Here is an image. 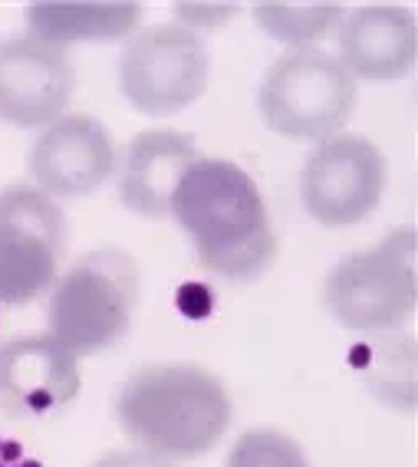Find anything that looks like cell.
Here are the masks:
<instances>
[{"label": "cell", "mask_w": 418, "mask_h": 467, "mask_svg": "<svg viewBox=\"0 0 418 467\" xmlns=\"http://www.w3.org/2000/svg\"><path fill=\"white\" fill-rule=\"evenodd\" d=\"M343 4H329V0H313V4H284V0L254 4V20H257L260 30L270 40L293 47V50L317 47L323 36L333 34L336 24H343Z\"/></svg>", "instance_id": "cell-15"}, {"label": "cell", "mask_w": 418, "mask_h": 467, "mask_svg": "<svg viewBox=\"0 0 418 467\" xmlns=\"http://www.w3.org/2000/svg\"><path fill=\"white\" fill-rule=\"evenodd\" d=\"M135 306L139 270L122 251L102 247L57 280L47 303V326L53 339L79 359L126 339Z\"/></svg>", "instance_id": "cell-3"}, {"label": "cell", "mask_w": 418, "mask_h": 467, "mask_svg": "<svg viewBox=\"0 0 418 467\" xmlns=\"http://www.w3.org/2000/svg\"><path fill=\"white\" fill-rule=\"evenodd\" d=\"M73 96V67L67 53L34 36L0 40V122L17 129H47L63 119Z\"/></svg>", "instance_id": "cell-9"}, {"label": "cell", "mask_w": 418, "mask_h": 467, "mask_svg": "<svg viewBox=\"0 0 418 467\" xmlns=\"http://www.w3.org/2000/svg\"><path fill=\"white\" fill-rule=\"evenodd\" d=\"M418 34L412 10L395 4L356 7L340 26V63L352 79L392 83L415 67Z\"/></svg>", "instance_id": "cell-12"}, {"label": "cell", "mask_w": 418, "mask_h": 467, "mask_svg": "<svg viewBox=\"0 0 418 467\" xmlns=\"http://www.w3.org/2000/svg\"><path fill=\"white\" fill-rule=\"evenodd\" d=\"M175 303H178V309H182V317L204 319V317H211V309H214V293L204 284H184L182 290H178Z\"/></svg>", "instance_id": "cell-18"}, {"label": "cell", "mask_w": 418, "mask_h": 467, "mask_svg": "<svg viewBox=\"0 0 418 467\" xmlns=\"http://www.w3.org/2000/svg\"><path fill=\"white\" fill-rule=\"evenodd\" d=\"M237 10V4H175V14L182 17L184 30L192 26H221V20H227Z\"/></svg>", "instance_id": "cell-17"}, {"label": "cell", "mask_w": 418, "mask_h": 467, "mask_svg": "<svg viewBox=\"0 0 418 467\" xmlns=\"http://www.w3.org/2000/svg\"><path fill=\"white\" fill-rule=\"evenodd\" d=\"M385 159L362 135H333L309 151L300 175V201L323 227H350L379 208Z\"/></svg>", "instance_id": "cell-8"}, {"label": "cell", "mask_w": 418, "mask_h": 467, "mask_svg": "<svg viewBox=\"0 0 418 467\" xmlns=\"http://www.w3.org/2000/svg\"><path fill=\"white\" fill-rule=\"evenodd\" d=\"M116 418L142 451L168 461L198 458L225 438L231 395L198 366H145L119 389Z\"/></svg>", "instance_id": "cell-2"}, {"label": "cell", "mask_w": 418, "mask_h": 467, "mask_svg": "<svg viewBox=\"0 0 418 467\" xmlns=\"http://www.w3.org/2000/svg\"><path fill=\"white\" fill-rule=\"evenodd\" d=\"M188 234L201 267L225 280H257L277 257V234L267 204L241 165L198 159L178 182L172 211Z\"/></svg>", "instance_id": "cell-1"}, {"label": "cell", "mask_w": 418, "mask_h": 467, "mask_svg": "<svg viewBox=\"0 0 418 467\" xmlns=\"http://www.w3.org/2000/svg\"><path fill=\"white\" fill-rule=\"evenodd\" d=\"M67 217L34 184L0 192V303L20 306L57 284Z\"/></svg>", "instance_id": "cell-7"}, {"label": "cell", "mask_w": 418, "mask_h": 467, "mask_svg": "<svg viewBox=\"0 0 418 467\" xmlns=\"http://www.w3.org/2000/svg\"><path fill=\"white\" fill-rule=\"evenodd\" d=\"M96 467H175V464L168 458H162V454L135 448V451H112V454H106Z\"/></svg>", "instance_id": "cell-19"}, {"label": "cell", "mask_w": 418, "mask_h": 467, "mask_svg": "<svg viewBox=\"0 0 418 467\" xmlns=\"http://www.w3.org/2000/svg\"><path fill=\"white\" fill-rule=\"evenodd\" d=\"M26 36L50 47L92 40H122L135 34L142 4L132 0H40L26 7Z\"/></svg>", "instance_id": "cell-14"}, {"label": "cell", "mask_w": 418, "mask_h": 467, "mask_svg": "<svg viewBox=\"0 0 418 467\" xmlns=\"http://www.w3.org/2000/svg\"><path fill=\"white\" fill-rule=\"evenodd\" d=\"M198 161L194 135L175 129H149L126 145L119 168V198L142 217H165L172 211L178 182Z\"/></svg>", "instance_id": "cell-13"}, {"label": "cell", "mask_w": 418, "mask_h": 467, "mask_svg": "<svg viewBox=\"0 0 418 467\" xmlns=\"http://www.w3.org/2000/svg\"><path fill=\"white\" fill-rule=\"evenodd\" d=\"M418 300L415 231H392L379 247L340 260L323 284V306L352 333L409 323Z\"/></svg>", "instance_id": "cell-5"}, {"label": "cell", "mask_w": 418, "mask_h": 467, "mask_svg": "<svg viewBox=\"0 0 418 467\" xmlns=\"http://www.w3.org/2000/svg\"><path fill=\"white\" fill-rule=\"evenodd\" d=\"M260 119L293 142H327L356 109V79L327 50H290L267 69L257 92Z\"/></svg>", "instance_id": "cell-4"}, {"label": "cell", "mask_w": 418, "mask_h": 467, "mask_svg": "<svg viewBox=\"0 0 418 467\" xmlns=\"http://www.w3.org/2000/svg\"><path fill=\"white\" fill-rule=\"evenodd\" d=\"M211 57L194 30L178 24L139 30L119 59V86L142 116H175L208 89Z\"/></svg>", "instance_id": "cell-6"}, {"label": "cell", "mask_w": 418, "mask_h": 467, "mask_svg": "<svg viewBox=\"0 0 418 467\" xmlns=\"http://www.w3.org/2000/svg\"><path fill=\"white\" fill-rule=\"evenodd\" d=\"M30 178L50 198H83L116 171V145L89 116H63L40 132L30 149Z\"/></svg>", "instance_id": "cell-11"}, {"label": "cell", "mask_w": 418, "mask_h": 467, "mask_svg": "<svg viewBox=\"0 0 418 467\" xmlns=\"http://www.w3.org/2000/svg\"><path fill=\"white\" fill-rule=\"evenodd\" d=\"M83 389L76 356L53 336H20L0 346V411L17 421L67 411Z\"/></svg>", "instance_id": "cell-10"}, {"label": "cell", "mask_w": 418, "mask_h": 467, "mask_svg": "<svg viewBox=\"0 0 418 467\" xmlns=\"http://www.w3.org/2000/svg\"><path fill=\"white\" fill-rule=\"evenodd\" d=\"M225 467H309V461L290 434L274 428H254L235 441Z\"/></svg>", "instance_id": "cell-16"}]
</instances>
